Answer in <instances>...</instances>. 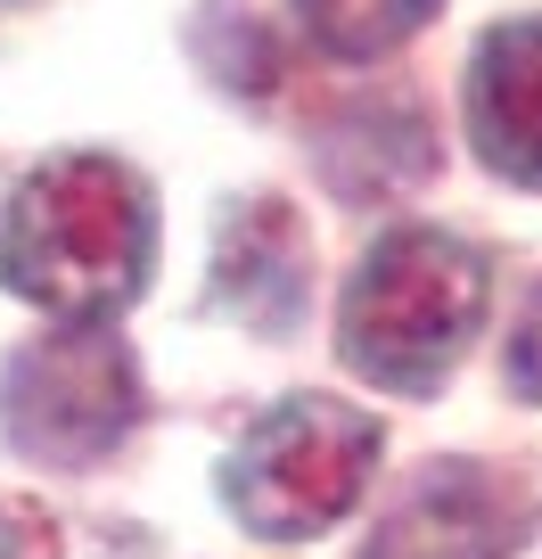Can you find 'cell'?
Segmentation results:
<instances>
[{
  "mask_svg": "<svg viewBox=\"0 0 542 559\" xmlns=\"http://www.w3.org/2000/svg\"><path fill=\"white\" fill-rule=\"evenodd\" d=\"M469 148L518 190H542V17H509L469 50L460 74Z\"/></svg>",
  "mask_w": 542,
  "mask_h": 559,
  "instance_id": "obj_6",
  "label": "cell"
},
{
  "mask_svg": "<svg viewBox=\"0 0 542 559\" xmlns=\"http://www.w3.org/2000/svg\"><path fill=\"white\" fill-rule=\"evenodd\" d=\"M509 386L542 403V288L526 297V313H518V337H509Z\"/></svg>",
  "mask_w": 542,
  "mask_h": 559,
  "instance_id": "obj_10",
  "label": "cell"
},
{
  "mask_svg": "<svg viewBox=\"0 0 542 559\" xmlns=\"http://www.w3.org/2000/svg\"><path fill=\"white\" fill-rule=\"evenodd\" d=\"M485 255L453 230L402 223L353 263L337 297V354L386 395H436L485 330Z\"/></svg>",
  "mask_w": 542,
  "mask_h": 559,
  "instance_id": "obj_2",
  "label": "cell"
},
{
  "mask_svg": "<svg viewBox=\"0 0 542 559\" xmlns=\"http://www.w3.org/2000/svg\"><path fill=\"white\" fill-rule=\"evenodd\" d=\"M0 559H58V526L41 502H0Z\"/></svg>",
  "mask_w": 542,
  "mask_h": 559,
  "instance_id": "obj_9",
  "label": "cell"
},
{
  "mask_svg": "<svg viewBox=\"0 0 542 559\" xmlns=\"http://www.w3.org/2000/svg\"><path fill=\"white\" fill-rule=\"evenodd\" d=\"M534 526L518 477L493 461H427L402 502L378 519L362 559H509Z\"/></svg>",
  "mask_w": 542,
  "mask_h": 559,
  "instance_id": "obj_5",
  "label": "cell"
},
{
  "mask_svg": "<svg viewBox=\"0 0 542 559\" xmlns=\"http://www.w3.org/2000/svg\"><path fill=\"white\" fill-rule=\"evenodd\" d=\"M157 263V198L123 157L58 148L0 190V288L58 321H116Z\"/></svg>",
  "mask_w": 542,
  "mask_h": 559,
  "instance_id": "obj_1",
  "label": "cell"
},
{
  "mask_svg": "<svg viewBox=\"0 0 542 559\" xmlns=\"http://www.w3.org/2000/svg\"><path fill=\"white\" fill-rule=\"evenodd\" d=\"M304 297H313V255H304V223L288 198H239L214 247V305L246 330H297Z\"/></svg>",
  "mask_w": 542,
  "mask_h": 559,
  "instance_id": "obj_7",
  "label": "cell"
},
{
  "mask_svg": "<svg viewBox=\"0 0 542 559\" xmlns=\"http://www.w3.org/2000/svg\"><path fill=\"white\" fill-rule=\"evenodd\" d=\"M141 362L107 321H58L0 370V428L25 461H50V469L107 461L141 428Z\"/></svg>",
  "mask_w": 542,
  "mask_h": 559,
  "instance_id": "obj_4",
  "label": "cell"
},
{
  "mask_svg": "<svg viewBox=\"0 0 542 559\" xmlns=\"http://www.w3.org/2000/svg\"><path fill=\"white\" fill-rule=\"evenodd\" d=\"M321 58H346V67H370V58L402 50V41L420 34L436 17L444 0H288Z\"/></svg>",
  "mask_w": 542,
  "mask_h": 559,
  "instance_id": "obj_8",
  "label": "cell"
},
{
  "mask_svg": "<svg viewBox=\"0 0 542 559\" xmlns=\"http://www.w3.org/2000/svg\"><path fill=\"white\" fill-rule=\"evenodd\" d=\"M386 428L362 403L337 395H288L230 444L222 461V502L246 535L272 543H313L362 502L370 469H378Z\"/></svg>",
  "mask_w": 542,
  "mask_h": 559,
  "instance_id": "obj_3",
  "label": "cell"
}]
</instances>
